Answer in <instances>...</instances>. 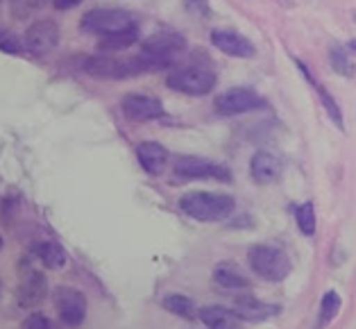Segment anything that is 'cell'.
I'll return each mask as SVG.
<instances>
[{"instance_id":"15","label":"cell","mask_w":356,"mask_h":329,"mask_svg":"<svg viewBox=\"0 0 356 329\" xmlns=\"http://www.w3.org/2000/svg\"><path fill=\"white\" fill-rule=\"evenodd\" d=\"M282 172H284V163L277 154L266 152V150H259L252 154L250 175L254 182H259V184H273V182H280Z\"/></svg>"},{"instance_id":"29","label":"cell","mask_w":356,"mask_h":329,"mask_svg":"<svg viewBox=\"0 0 356 329\" xmlns=\"http://www.w3.org/2000/svg\"><path fill=\"white\" fill-rule=\"evenodd\" d=\"M84 0H55V7L57 10H73V7H77V5H82Z\"/></svg>"},{"instance_id":"31","label":"cell","mask_w":356,"mask_h":329,"mask_svg":"<svg viewBox=\"0 0 356 329\" xmlns=\"http://www.w3.org/2000/svg\"><path fill=\"white\" fill-rule=\"evenodd\" d=\"M0 250H3V236H0Z\"/></svg>"},{"instance_id":"28","label":"cell","mask_w":356,"mask_h":329,"mask_svg":"<svg viewBox=\"0 0 356 329\" xmlns=\"http://www.w3.org/2000/svg\"><path fill=\"white\" fill-rule=\"evenodd\" d=\"M0 50H5V53H21L23 46L14 37H0Z\"/></svg>"},{"instance_id":"1","label":"cell","mask_w":356,"mask_h":329,"mask_svg":"<svg viewBox=\"0 0 356 329\" xmlns=\"http://www.w3.org/2000/svg\"><path fill=\"white\" fill-rule=\"evenodd\" d=\"M179 209L197 223H218L234 214L236 200L225 193L191 191L179 198Z\"/></svg>"},{"instance_id":"16","label":"cell","mask_w":356,"mask_h":329,"mask_svg":"<svg viewBox=\"0 0 356 329\" xmlns=\"http://www.w3.org/2000/svg\"><path fill=\"white\" fill-rule=\"evenodd\" d=\"M136 159L147 175H161L168 166V150L157 141H141L136 145Z\"/></svg>"},{"instance_id":"26","label":"cell","mask_w":356,"mask_h":329,"mask_svg":"<svg viewBox=\"0 0 356 329\" xmlns=\"http://www.w3.org/2000/svg\"><path fill=\"white\" fill-rule=\"evenodd\" d=\"M21 329H59V327L48 316H43V314H30L28 318L23 320Z\"/></svg>"},{"instance_id":"18","label":"cell","mask_w":356,"mask_h":329,"mask_svg":"<svg viewBox=\"0 0 356 329\" xmlns=\"http://www.w3.org/2000/svg\"><path fill=\"white\" fill-rule=\"evenodd\" d=\"M298 68H300V73L304 75V80H307L311 86H314V91L318 93V98H320V102H323V107H325V111L329 114V118H332L334 123H336V127L343 132V129H345V123H343V111H341V105H338V102H336V98H334L332 93H329V91L325 89L323 84H320V82L316 80V75L311 73L309 68L300 62V59H298Z\"/></svg>"},{"instance_id":"3","label":"cell","mask_w":356,"mask_h":329,"mask_svg":"<svg viewBox=\"0 0 356 329\" xmlns=\"http://www.w3.org/2000/svg\"><path fill=\"white\" fill-rule=\"evenodd\" d=\"M248 262H250L252 271L261 277V280L275 282V284L284 282L293 271V264H291L289 255H286L282 248H275V246H268V243L252 246L250 252H248Z\"/></svg>"},{"instance_id":"19","label":"cell","mask_w":356,"mask_h":329,"mask_svg":"<svg viewBox=\"0 0 356 329\" xmlns=\"http://www.w3.org/2000/svg\"><path fill=\"white\" fill-rule=\"evenodd\" d=\"M197 318L209 329H241V318L234 314V309L227 307H202L197 311Z\"/></svg>"},{"instance_id":"11","label":"cell","mask_w":356,"mask_h":329,"mask_svg":"<svg viewBox=\"0 0 356 329\" xmlns=\"http://www.w3.org/2000/svg\"><path fill=\"white\" fill-rule=\"evenodd\" d=\"M120 109H123L125 118L134 120V123H145V120H157L166 114L163 102L154 96H143V93H127L120 100Z\"/></svg>"},{"instance_id":"13","label":"cell","mask_w":356,"mask_h":329,"mask_svg":"<svg viewBox=\"0 0 356 329\" xmlns=\"http://www.w3.org/2000/svg\"><path fill=\"white\" fill-rule=\"evenodd\" d=\"M211 43L220 53L236 57V59H252L257 55V48L248 37H243L238 32L232 30H213L211 32Z\"/></svg>"},{"instance_id":"9","label":"cell","mask_w":356,"mask_h":329,"mask_svg":"<svg viewBox=\"0 0 356 329\" xmlns=\"http://www.w3.org/2000/svg\"><path fill=\"white\" fill-rule=\"evenodd\" d=\"M55 309L66 327H80L86 318V296L71 287H59L55 291Z\"/></svg>"},{"instance_id":"21","label":"cell","mask_w":356,"mask_h":329,"mask_svg":"<svg viewBox=\"0 0 356 329\" xmlns=\"http://www.w3.org/2000/svg\"><path fill=\"white\" fill-rule=\"evenodd\" d=\"M136 39H138V30L129 28L125 32L105 34V37L98 41V48L105 50V53H118V50H125L132 46V43H136Z\"/></svg>"},{"instance_id":"2","label":"cell","mask_w":356,"mask_h":329,"mask_svg":"<svg viewBox=\"0 0 356 329\" xmlns=\"http://www.w3.org/2000/svg\"><path fill=\"white\" fill-rule=\"evenodd\" d=\"M186 50V39L177 32H159L152 34L150 39L143 43L141 57L147 71H159V68H168L175 59Z\"/></svg>"},{"instance_id":"27","label":"cell","mask_w":356,"mask_h":329,"mask_svg":"<svg viewBox=\"0 0 356 329\" xmlns=\"http://www.w3.org/2000/svg\"><path fill=\"white\" fill-rule=\"evenodd\" d=\"M186 10L197 16V19H207L211 14V7H209V0H184Z\"/></svg>"},{"instance_id":"32","label":"cell","mask_w":356,"mask_h":329,"mask_svg":"<svg viewBox=\"0 0 356 329\" xmlns=\"http://www.w3.org/2000/svg\"><path fill=\"white\" fill-rule=\"evenodd\" d=\"M0 296H3V284H0Z\"/></svg>"},{"instance_id":"5","label":"cell","mask_w":356,"mask_h":329,"mask_svg":"<svg viewBox=\"0 0 356 329\" xmlns=\"http://www.w3.org/2000/svg\"><path fill=\"white\" fill-rule=\"evenodd\" d=\"M166 84L172 91L186 93V96H207L216 86V73L204 66H179L172 68L166 77Z\"/></svg>"},{"instance_id":"7","label":"cell","mask_w":356,"mask_h":329,"mask_svg":"<svg viewBox=\"0 0 356 329\" xmlns=\"http://www.w3.org/2000/svg\"><path fill=\"white\" fill-rule=\"evenodd\" d=\"M172 172L181 179H218V182H232V170L222 166L218 161L195 157V154H186V157H177L172 163Z\"/></svg>"},{"instance_id":"23","label":"cell","mask_w":356,"mask_h":329,"mask_svg":"<svg viewBox=\"0 0 356 329\" xmlns=\"http://www.w3.org/2000/svg\"><path fill=\"white\" fill-rule=\"evenodd\" d=\"M161 305L166 311H170V314H175L179 318H186V320L197 318V307L193 305V300L186 296H166L161 300Z\"/></svg>"},{"instance_id":"8","label":"cell","mask_w":356,"mask_h":329,"mask_svg":"<svg viewBox=\"0 0 356 329\" xmlns=\"http://www.w3.org/2000/svg\"><path fill=\"white\" fill-rule=\"evenodd\" d=\"M213 105L220 116H238L254 109H264L266 100L254 89H250V86H234V89L222 91Z\"/></svg>"},{"instance_id":"6","label":"cell","mask_w":356,"mask_h":329,"mask_svg":"<svg viewBox=\"0 0 356 329\" xmlns=\"http://www.w3.org/2000/svg\"><path fill=\"white\" fill-rule=\"evenodd\" d=\"M80 28L84 32L91 34H116L125 32L129 28H136L132 14L125 10H114V7H102V10H91L84 14V19L80 21Z\"/></svg>"},{"instance_id":"25","label":"cell","mask_w":356,"mask_h":329,"mask_svg":"<svg viewBox=\"0 0 356 329\" xmlns=\"http://www.w3.org/2000/svg\"><path fill=\"white\" fill-rule=\"evenodd\" d=\"M295 220H298V227L304 236H314L318 230V220H316V207L314 202H302L298 209H295Z\"/></svg>"},{"instance_id":"30","label":"cell","mask_w":356,"mask_h":329,"mask_svg":"<svg viewBox=\"0 0 356 329\" xmlns=\"http://www.w3.org/2000/svg\"><path fill=\"white\" fill-rule=\"evenodd\" d=\"M345 50H347V53H352V55H356V39H352L350 43H347V46H345Z\"/></svg>"},{"instance_id":"17","label":"cell","mask_w":356,"mask_h":329,"mask_svg":"<svg viewBox=\"0 0 356 329\" xmlns=\"http://www.w3.org/2000/svg\"><path fill=\"white\" fill-rule=\"evenodd\" d=\"M213 284L225 291H248L252 289V280L234 264H218L213 268Z\"/></svg>"},{"instance_id":"12","label":"cell","mask_w":356,"mask_h":329,"mask_svg":"<svg viewBox=\"0 0 356 329\" xmlns=\"http://www.w3.org/2000/svg\"><path fill=\"white\" fill-rule=\"evenodd\" d=\"M48 293V280L46 275L39 271H28L23 273L19 282V291H16V300L23 309H34L46 300Z\"/></svg>"},{"instance_id":"24","label":"cell","mask_w":356,"mask_h":329,"mask_svg":"<svg viewBox=\"0 0 356 329\" xmlns=\"http://www.w3.org/2000/svg\"><path fill=\"white\" fill-rule=\"evenodd\" d=\"M329 64H332L334 73L343 75V77H354L356 73V66L347 55V50L341 48V46H332L329 48Z\"/></svg>"},{"instance_id":"22","label":"cell","mask_w":356,"mask_h":329,"mask_svg":"<svg viewBox=\"0 0 356 329\" xmlns=\"http://www.w3.org/2000/svg\"><path fill=\"white\" fill-rule=\"evenodd\" d=\"M343 309V300L338 296V291H327L323 300H320V316H318V325L325 327V325H332L336 316L341 314Z\"/></svg>"},{"instance_id":"14","label":"cell","mask_w":356,"mask_h":329,"mask_svg":"<svg viewBox=\"0 0 356 329\" xmlns=\"http://www.w3.org/2000/svg\"><path fill=\"white\" fill-rule=\"evenodd\" d=\"M280 307L270 305V302H264L254 296H238L234 300V314L241 320H248V323H264L268 318L280 316Z\"/></svg>"},{"instance_id":"4","label":"cell","mask_w":356,"mask_h":329,"mask_svg":"<svg viewBox=\"0 0 356 329\" xmlns=\"http://www.w3.org/2000/svg\"><path fill=\"white\" fill-rule=\"evenodd\" d=\"M84 71L91 77L98 80H125V77L143 75L147 68L141 57H129V59H118L111 55H91L84 59Z\"/></svg>"},{"instance_id":"10","label":"cell","mask_w":356,"mask_h":329,"mask_svg":"<svg viewBox=\"0 0 356 329\" xmlns=\"http://www.w3.org/2000/svg\"><path fill=\"white\" fill-rule=\"evenodd\" d=\"M59 43V25L50 19H41L32 23L23 34V48H28L32 55H48Z\"/></svg>"},{"instance_id":"20","label":"cell","mask_w":356,"mask_h":329,"mask_svg":"<svg viewBox=\"0 0 356 329\" xmlns=\"http://www.w3.org/2000/svg\"><path fill=\"white\" fill-rule=\"evenodd\" d=\"M34 257L48 268V271H59L66 266V250L57 241H41L34 246Z\"/></svg>"}]
</instances>
